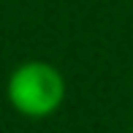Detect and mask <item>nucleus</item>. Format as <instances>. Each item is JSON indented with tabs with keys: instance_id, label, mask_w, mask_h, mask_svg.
<instances>
[{
	"instance_id": "f257e3e1",
	"label": "nucleus",
	"mask_w": 133,
	"mask_h": 133,
	"mask_svg": "<svg viewBox=\"0 0 133 133\" xmlns=\"http://www.w3.org/2000/svg\"><path fill=\"white\" fill-rule=\"evenodd\" d=\"M8 103L19 114L33 119L54 114L65 101V79L54 65L44 60L22 63L8 76Z\"/></svg>"
}]
</instances>
